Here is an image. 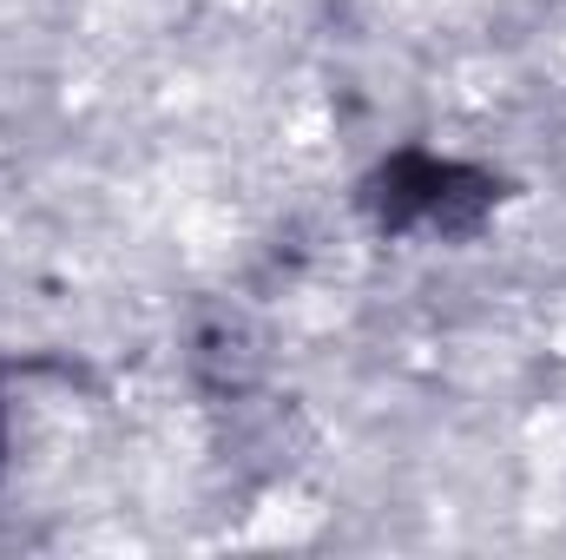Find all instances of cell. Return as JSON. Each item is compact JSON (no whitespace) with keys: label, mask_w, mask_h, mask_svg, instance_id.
Wrapping results in <instances>:
<instances>
[{"label":"cell","mask_w":566,"mask_h":560,"mask_svg":"<svg viewBox=\"0 0 566 560\" xmlns=\"http://www.w3.org/2000/svg\"><path fill=\"white\" fill-rule=\"evenodd\" d=\"M376 218L389 231H474L481 211L494 205V178L454 165V158H428L402 152L382 178H376Z\"/></svg>","instance_id":"1"}]
</instances>
